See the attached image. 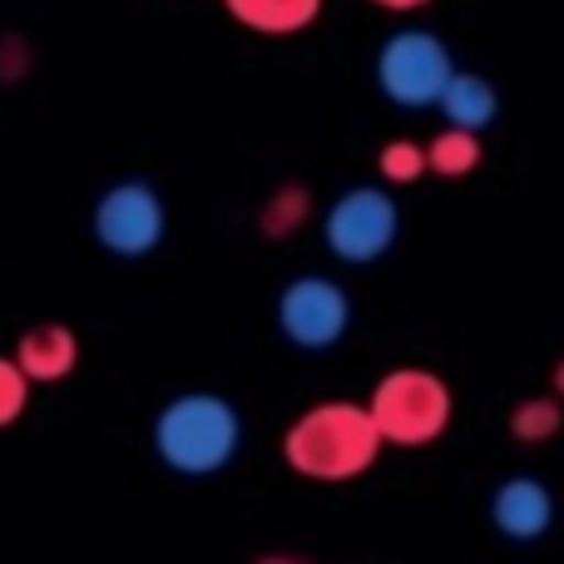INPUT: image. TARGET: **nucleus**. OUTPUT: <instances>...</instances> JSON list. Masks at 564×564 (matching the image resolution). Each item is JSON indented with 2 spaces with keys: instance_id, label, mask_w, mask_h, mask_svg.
I'll list each match as a JSON object with an SVG mask.
<instances>
[{
  "instance_id": "3",
  "label": "nucleus",
  "mask_w": 564,
  "mask_h": 564,
  "mask_svg": "<svg viewBox=\"0 0 564 564\" xmlns=\"http://www.w3.org/2000/svg\"><path fill=\"white\" fill-rule=\"evenodd\" d=\"M367 411L377 421L381 441L401 451H421L431 441L446 436L451 416H456V397L451 381L431 367H391L387 377L371 387Z\"/></svg>"
},
{
  "instance_id": "18",
  "label": "nucleus",
  "mask_w": 564,
  "mask_h": 564,
  "mask_svg": "<svg viewBox=\"0 0 564 564\" xmlns=\"http://www.w3.org/2000/svg\"><path fill=\"white\" fill-rule=\"evenodd\" d=\"M550 391H555V397L564 401V357L555 361V371H550Z\"/></svg>"
},
{
  "instance_id": "14",
  "label": "nucleus",
  "mask_w": 564,
  "mask_h": 564,
  "mask_svg": "<svg viewBox=\"0 0 564 564\" xmlns=\"http://www.w3.org/2000/svg\"><path fill=\"white\" fill-rule=\"evenodd\" d=\"M307 218H312V194L302 184H282L263 204V214H258V228H263L268 238H292Z\"/></svg>"
},
{
  "instance_id": "17",
  "label": "nucleus",
  "mask_w": 564,
  "mask_h": 564,
  "mask_svg": "<svg viewBox=\"0 0 564 564\" xmlns=\"http://www.w3.org/2000/svg\"><path fill=\"white\" fill-rule=\"evenodd\" d=\"M371 6L391 10V15H406V10H421V6H431V0H371Z\"/></svg>"
},
{
  "instance_id": "12",
  "label": "nucleus",
  "mask_w": 564,
  "mask_h": 564,
  "mask_svg": "<svg viewBox=\"0 0 564 564\" xmlns=\"http://www.w3.org/2000/svg\"><path fill=\"white\" fill-rule=\"evenodd\" d=\"M480 159H486V139L476 134V129H456L446 124L436 139L426 144V169L436 178H470L480 169Z\"/></svg>"
},
{
  "instance_id": "10",
  "label": "nucleus",
  "mask_w": 564,
  "mask_h": 564,
  "mask_svg": "<svg viewBox=\"0 0 564 564\" xmlns=\"http://www.w3.org/2000/svg\"><path fill=\"white\" fill-rule=\"evenodd\" d=\"M436 109L446 115V124L456 129H490L500 119V89L490 85L486 75H476V69H451L446 89H441Z\"/></svg>"
},
{
  "instance_id": "5",
  "label": "nucleus",
  "mask_w": 564,
  "mask_h": 564,
  "mask_svg": "<svg viewBox=\"0 0 564 564\" xmlns=\"http://www.w3.org/2000/svg\"><path fill=\"white\" fill-rule=\"evenodd\" d=\"M397 234H401V208L377 184L347 188L341 198H332L327 218H322V238H327L332 258L351 268L381 263L391 253V243H397Z\"/></svg>"
},
{
  "instance_id": "4",
  "label": "nucleus",
  "mask_w": 564,
  "mask_h": 564,
  "mask_svg": "<svg viewBox=\"0 0 564 564\" xmlns=\"http://www.w3.org/2000/svg\"><path fill=\"white\" fill-rule=\"evenodd\" d=\"M451 69L456 59H451L446 40L426 25L391 30L377 50V85L397 109H436Z\"/></svg>"
},
{
  "instance_id": "7",
  "label": "nucleus",
  "mask_w": 564,
  "mask_h": 564,
  "mask_svg": "<svg viewBox=\"0 0 564 564\" xmlns=\"http://www.w3.org/2000/svg\"><path fill=\"white\" fill-rule=\"evenodd\" d=\"M351 297L341 282L322 273H302L278 292V332L302 351H327L347 337Z\"/></svg>"
},
{
  "instance_id": "13",
  "label": "nucleus",
  "mask_w": 564,
  "mask_h": 564,
  "mask_svg": "<svg viewBox=\"0 0 564 564\" xmlns=\"http://www.w3.org/2000/svg\"><path fill=\"white\" fill-rule=\"evenodd\" d=\"M560 431H564V401L555 391L525 397L510 406V436H516L520 446H545V441H555Z\"/></svg>"
},
{
  "instance_id": "2",
  "label": "nucleus",
  "mask_w": 564,
  "mask_h": 564,
  "mask_svg": "<svg viewBox=\"0 0 564 564\" xmlns=\"http://www.w3.org/2000/svg\"><path fill=\"white\" fill-rule=\"evenodd\" d=\"M243 446V416L218 391H184L154 416V456L174 476H218Z\"/></svg>"
},
{
  "instance_id": "15",
  "label": "nucleus",
  "mask_w": 564,
  "mask_h": 564,
  "mask_svg": "<svg viewBox=\"0 0 564 564\" xmlns=\"http://www.w3.org/2000/svg\"><path fill=\"white\" fill-rule=\"evenodd\" d=\"M377 169L387 184H421V178L431 174L426 144H416V139H387V144L377 149Z\"/></svg>"
},
{
  "instance_id": "1",
  "label": "nucleus",
  "mask_w": 564,
  "mask_h": 564,
  "mask_svg": "<svg viewBox=\"0 0 564 564\" xmlns=\"http://www.w3.org/2000/svg\"><path fill=\"white\" fill-rule=\"evenodd\" d=\"M387 451L367 401H312L288 431H282V460L292 476L317 486H347L367 476Z\"/></svg>"
},
{
  "instance_id": "6",
  "label": "nucleus",
  "mask_w": 564,
  "mask_h": 564,
  "mask_svg": "<svg viewBox=\"0 0 564 564\" xmlns=\"http://www.w3.org/2000/svg\"><path fill=\"white\" fill-rule=\"evenodd\" d=\"M169 234V208L159 188L144 178H124V184L105 188L95 204V238L105 253L115 258H149Z\"/></svg>"
},
{
  "instance_id": "9",
  "label": "nucleus",
  "mask_w": 564,
  "mask_h": 564,
  "mask_svg": "<svg viewBox=\"0 0 564 564\" xmlns=\"http://www.w3.org/2000/svg\"><path fill=\"white\" fill-rule=\"evenodd\" d=\"M15 361L30 377V387H50V381H65L79 367V337L59 322H40L25 337L15 341Z\"/></svg>"
},
{
  "instance_id": "8",
  "label": "nucleus",
  "mask_w": 564,
  "mask_h": 564,
  "mask_svg": "<svg viewBox=\"0 0 564 564\" xmlns=\"http://www.w3.org/2000/svg\"><path fill=\"white\" fill-rule=\"evenodd\" d=\"M490 525L516 545H535L555 525V496L540 476H510L490 496Z\"/></svg>"
},
{
  "instance_id": "16",
  "label": "nucleus",
  "mask_w": 564,
  "mask_h": 564,
  "mask_svg": "<svg viewBox=\"0 0 564 564\" xmlns=\"http://www.w3.org/2000/svg\"><path fill=\"white\" fill-rule=\"evenodd\" d=\"M25 397H30V377L20 371L15 357H0V431L20 421V411H25Z\"/></svg>"
},
{
  "instance_id": "11",
  "label": "nucleus",
  "mask_w": 564,
  "mask_h": 564,
  "mask_svg": "<svg viewBox=\"0 0 564 564\" xmlns=\"http://www.w3.org/2000/svg\"><path fill=\"white\" fill-rule=\"evenodd\" d=\"M224 6L253 35H302L322 15V0H224Z\"/></svg>"
}]
</instances>
